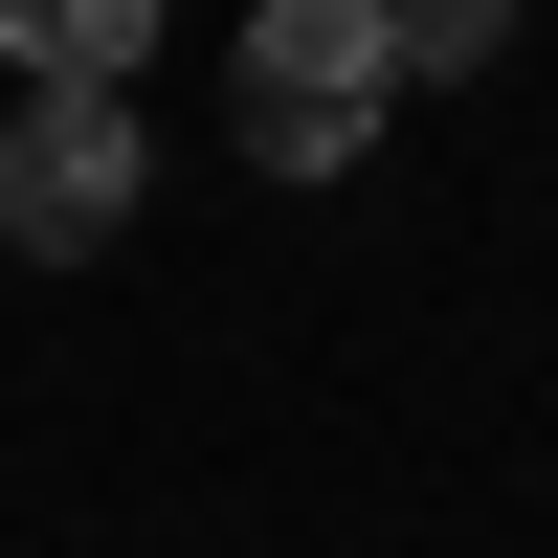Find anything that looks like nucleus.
Returning <instances> with one entry per match:
<instances>
[{
	"label": "nucleus",
	"instance_id": "1",
	"mask_svg": "<svg viewBox=\"0 0 558 558\" xmlns=\"http://www.w3.org/2000/svg\"><path fill=\"white\" fill-rule=\"evenodd\" d=\"M402 112V0H268L246 45H223V134H246V179H357Z\"/></svg>",
	"mask_w": 558,
	"mask_h": 558
},
{
	"label": "nucleus",
	"instance_id": "2",
	"mask_svg": "<svg viewBox=\"0 0 558 558\" xmlns=\"http://www.w3.org/2000/svg\"><path fill=\"white\" fill-rule=\"evenodd\" d=\"M134 179H157V157H134L112 89H23V112H0V246H23V268H89L134 223Z\"/></svg>",
	"mask_w": 558,
	"mask_h": 558
},
{
	"label": "nucleus",
	"instance_id": "3",
	"mask_svg": "<svg viewBox=\"0 0 558 558\" xmlns=\"http://www.w3.org/2000/svg\"><path fill=\"white\" fill-rule=\"evenodd\" d=\"M134 45H157L134 0H0V68L23 89H134Z\"/></svg>",
	"mask_w": 558,
	"mask_h": 558
}]
</instances>
